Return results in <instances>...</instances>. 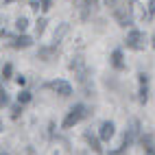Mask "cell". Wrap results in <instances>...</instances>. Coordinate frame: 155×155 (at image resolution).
I'll use <instances>...</instances> for the list:
<instances>
[{"mask_svg":"<svg viewBox=\"0 0 155 155\" xmlns=\"http://www.w3.org/2000/svg\"><path fill=\"white\" fill-rule=\"evenodd\" d=\"M138 81H140V90H138V101L142 103H147V98H149V77L144 74V72H140L138 74Z\"/></svg>","mask_w":155,"mask_h":155,"instance_id":"5","label":"cell"},{"mask_svg":"<svg viewBox=\"0 0 155 155\" xmlns=\"http://www.w3.org/2000/svg\"><path fill=\"white\" fill-rule=\"evenodd\" d=\"M87 116V107L85 105H74L70 111H68V116H66V120H64V129H70V127H74L77 122L81 120V118H85Z\"/></svg>","mask_w":155,"mask_h":155,"instance_id":"1","label":"cell"},{"mask_svg":"<svg viewBox=\"0 0 155 155\" xmlns=\"http://www.w3.org/2000/svg\"><path fill=\"white\" fill-rule=\"evenodd\" d=\"M44 28H46V20H39V22H37V35H42Z\"/></svg>","mask_w":155,"mask_h":155,"instance_id":"15","label":"cell"},{"mask_svg":"<svg viewBox=\"0 0 155 155\" xmlns=\"http://www.w3.org/2000/svg\"><path fill=\"white\" fill-rule=\"evenodd\" d=\"M144 42H147V37H144L142 31H131V33L127 35V46L133 48V50H142Z\"/></svg>","mask_w":155,"mask_h":155,"instance_id":"4","label":"cell"},{"mask_svg":"<svg viewBox=\"0 0 155 155\" xmlns=\"http://www.w3.org/2000/svg\"><path fill=\"white\" fill-rule=\"evenodd\" d=\"M7 103H9V96H7V92L2 90V92H0V105H2V107H5V105H7Z\"/></svg>","mask_w":155,"mask_h":155,"instance_id":"16","label":"cell"},{"mask_svg":"<svg viewBox=\"0 0 155 155\" xmlns=\"http://www.w3.org/2000/svg\"><path fill=\"white\" fill-rule=\"evenodd\" d=\"M11 72H13L11 64H7V66L2 68V79H5V81H7V79H11Z\"/></svg>","mask_w":155,"mask_h":155,"instance_id":"13","label":"cell"},{"mask_svg":"<svg viewBox=\"0 0 155 155\" xmlns=\"http://www.w3.org/2000/svg\"><path fill=\"white\" fill-rule=\"evenodd\" d=\"M138 131H140V122H138V120H131V125H129V129H127V133H125V138H122V144H120V149H118L116 153H122L125 149H129L131 144H133V140H136Z\"/></svg>","mask_w":155,"mask_h":155,"instance_id":"2","label":"cell"},{"mask_svg":"<svg viewBox=\"0 0 155 155\" xmlns=\"http://www.w3.org/2000/svg\"><path fill=\"white\" fill-rule=\"evenodd\" d=\"M31 42H33V39H31L28 35H22V37H18L13 42V46L15 48H26V46H31Z\"/></svg>","mask_w":155,"mask_h":155,"instance_id":"10","label":"cell"},{"mask_svg":"<svg viewBox=\"0 0 155 155\" xmlns=\"http://www.w3.org/2000/svg\"><path fill=\"white\" fill-rule=\"evenodd\" d=\"M83 138H85V142H87V144H90V147H92V149H94L96 153H101V151H103V147H101V144H98V140H96L94 136H92V133H90V131H85V133H83Z\"/></svg>","mask_w":155,"mask_h":155,"instance_id":"9","label":"cell"},{"mask_svg":"<svg viewBox=\"0 0 155 155\" xmlns=\"http://www.w3.org/2000/svg\"><path fill=\"white\" fill-rule=\"evenodd\" d=\"M81 7H83V18H87V11H90V7H94L96 0H79Z\"/></svg>","mask_w":155,"mask_h":155,"instance_id":"11","label":"cell"},{"mask_svg":"<svg viewBox=\"0 0 155 155\" xmlns=\"http://www.w3.org/2000/svg\"><path fill=\"white\" fill-rule=\"evenodd\" d=\"M114 15H116V20H118L120 26H129V24L133 22V15H131V7H129V5H118V7H114Z\"/></svg>","mask_w":155,"mask_h":155,"instance_id":"3","label":"cell"},{"mask_svg":"<svg viewBox=\"0 0 155 155\" xmlns=\"http://www.w3.org/2000/svg\"><path fill=\"white\" fill-rule=\"evenodd\" d=\"M2 155H5V153H2Z\"/></svg>","mask_w":155,"mask_h":155,"instance_id":"20","label":"cell"},{"mask_svg":"<svg viewBox=\"0 0 155 155\" xmlns=\"http://www.w3.org/2000/svg\"><path fill=\"white\" fill-rule=\"evenodd\" d=\"M153 48H155V42H153Z\"/></svg>","mask_w":155,"mask_h":155,"instance_id":"19","label":"cell"},{"mask_svg":"<svg viewBox=\"0 0 155 155\" xmlns=\"http://www.w3.org/2000/svg\"><path fill=\"white\" fill-rule=\"evenodd\" d=\"M18 101H20V103L24 105V103H28V101H31V94H28V92H22V94L18 96Z\"/></svg>","mask_w":155,"mask_h":155,"instance_id":"14","label":"cell"},{"mask_svg":"<svg viewBox=\"0 0 155 155\" xmlns=\"http://www.w3.org/2000/svg\"><path fill=\"white\" fill-rule=\"evenodd\" d=\"M111 66L116 70L125 68V61H122V53H120V50H114V53H111Z\"/></svg>","mask_w":155,"mask_h":155,"instance_id":"8","label":"cell"},{"mask_svg":"<svg viewBox=\"0 0 155 155\" xmlns=\"http://www.w3.org/2000/svg\"><path fill=\"white\" fill-rule=\"evenodd\" d=\"M15 26H18L20 31H24V28H26V18H20L18 22H15Z\"/></svg>","mask_w":155,"mask_h":155,"instance_id":"17","label":"cell"},{"mask_svg":"<svg viewBox=\"0 0 155 155\" xmlns=\"http://www.w3.org/2000/svg\"><path fill=\"white\" fill-rule=\"evenodd\" d=\"M53 53H55V48H42L39 50V59H48Z\"/></svg>","mask_w":155,"mask_h":155,"instance_id":"12","label":"cell"},{"mask_svg":"<svg viewBox=\"0 0 155 155\" xmlns=\"http://www.w3.org/2000/svg\"><path fill=\"white\" fill-rule=\"evenodd\" d=\"M42 9L48 11V9H50V0H42Z\"/></svg>","mask_w":155,"mask_h":155,"instance_id":"18","label":"cell"},{"mask_svg":"<svg viewBox=\"0 0 155 155\" xmlns=\"http://www.w3.org/2000/svg\"><path fill=\"white\" fill-rule=\"evenodd\" d=\"M114 129H116V127H114V122H103V125H101V131H98V136H101V140H111V136H114Z\"/></svg>","mask_w":155,"mask_h":155,"instance_id":"7","label":"cell"},{"mask_svg":"<svg viewBox=\"0 0 155 155\" xmlns=\"http://www.w3.org/2000/svg\"><path fill=\"white\" fill-rule=\"evenodd\" d=\"M48 87L53 92H57V94H61V96H70L72 94V85L68 83V81H50Z\"/></svg>","mask_w":155,"mask_h":155,"instance_id":"6","label":"cell"}]
</instances>
